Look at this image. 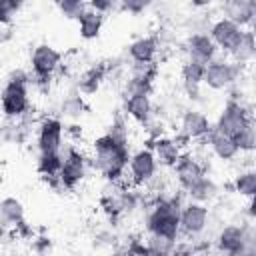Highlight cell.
<instances>
[{
    "mask_svg": "<svg viewBox=\"0 0 256 256\" xmlns=\"http://www.w3.org/2000/svg\"><path fill=\"white\" fill-rule=\"evenodd\" d=\"M186 194L190 198V202H198V204H206V202H212L218 194V186L212 178H208L206 174L200 176L190 188H186Z\"/></svg>",
    "mask_w": 256,
    "mask_h": 256,
    "instance_id": "obj_23",
    "label": "cell"
},
{
    "mask_svg": "<svg viewBox=\"0 0 256 256\" xmlns=\"http://www.w3.org/2000/svg\"><path fill=\"white\" fill-rule=\"evenodd\" d=\"M62 60V54L50 46V44H38L32 50L30 56V66H32V76L36 82H48L50 76L58 70Z\"/></svg>",
    "mask_w": 256,
    "mask_h": 256,
    "instance_id": "obj_7",
    "label": "cell"
},
{
    "mask_svg": "<svg viewBox=\"0 0 256 256\" xmlns=\"http://www.w3.org/2000/svg\"><path fill=\"white\" fill-rule=\"evenodd\" d=\"M212 130V124L208 116L200 110H186L180 120V132L186 140H200L206 138L208 132Z\"/></svg>",
    "mask_w": 256,
    "mask_h": 256,
    "instance_id": "obj_15",
    "label": "cell"
},
{
    "mask_svg": "<svg viewBox=\"0 0 256 256\" xmlns=\"http://www.w3.org/2000/svg\"><path fill=\"white\" fill-rule=\"evenodd\" d=\"M0 106H2L4 116H8V118H20L28 110V106H30L28 84L6 80V84H4V88L0 92Z\"/></svg>",
    "mask_w": 256,
    "mask_h": 256,
    "instance_id": "obj_6",
    "label": "cell"
},
{
    "mask_svg": "<svg viewBox=\"0 0 256 256\" xmlns=\"http://www.w3.org/2000/svg\"><path fill=\"white\" fill-rule=\"evenodd\" d=\"M150 150H152V154L160 166H174L178 162V158L182 156L178 138H168V136L154 138Z\"/></svg>",
    "mask_w": 256,
    "mask_h": 256,
    "instance_id": "obj_17",
    "label": "cell"
},
{
    "mask_svg": "<svg viewBox=\"0 0 256 256\" xmlns=\"http://www.w3.org/2000/svg\"><path fill=\"white\" fill-rule=\"evenodd\" d=\"M172 256H196V250L190 244H176Z\"/></svg>",
    "mask_w": 256,
    "mask_h": 256,
    "instance_id": "obj_37",
    "label": "cell"
},
{
    "mask_svg": "<svg viewBox=\"0 0 256 256\" xmlns=\"http://www.w3.org/2000/svg\"><path fill=\"white\" fill-rule=\"evenodd\" d=\"M0 224L4 226H22L24 224V206L18 198L8 196L0 200Z\"/></svg>",
    "mask_w": 256,
    "mask_h": 256,
    "instance_id": "obj_25",
    "label": "cell"
},
{
    "mask_svg": "<svg viewBox=\"0 0 256 256\" xmlns=\"http://www.w3.org/2000/svg\"><path fill=\"white\" fill-rule=\"evenodd\" d=\"M22 8V2L16 0H0V24H10L12 16Z\"/></svg>",
    "mask_w": 256,
    "mask_h": 256,
    "instance_id": "obj_34",
    "label": "cell"
},
{
    "mask_svg": "<svg viewBox=\"0 0 256 256\" xmlns=\"http://www.w3.org/2000/svg\"><path fill=\"white\" fill-rule=\"evenodd\" d=\"M102 24H104V14H100V12H96L88 6L78 16V30H80V36L84 40H94L100 34Z\"/></svg>",
    "mask_w": 256,
    "mask_h": 256,
    "instance_id": "obj_24",
    "label": "cell"
},
{
    "mask_svg": "<svg viewBox=\"0 0 256 256\" xmlns=\"http://www.w3.org/2000/svg\"><path fill=\"white\" fill-rule=\"evenodd\" d=\"M234 56V62L238 64H248L254 56H256V40H254V30H244L240 44L236 46V50L230 54Z\"/></svg>",
    "mask_w": 256,
    "mask_h": 256,
    "instance_id": "obj_27",
    "label": "cell"
},
{
    "mask_svg": "<svg viewBox=\"0 0 256 256\" xmlns=\"http://www.w3.org/2000/svg\"><path fill=\"white\" fill-rule=\"evenodd\" d=\"M84 110H86V102H84L82 94H80L76 88L70 90V92L64 96L62 104H60V112H62V116H66V118H70V120L80 118V116L84 114Z\"/></svg>",
    "mask_w": 256,
    "mask_h": 256,
    "instance_id": "obj_26",
    "label": "cell"
},
{
    "mask_svg": "<svg viewBox=\"0 0 256 256\" xmlns=\"http://www.w3.org/2000/svg\"><path fill=\"white\" fill-rule=\"evenodd\" d=\"M204 70H206V66L200 62H194V60H186L182 66V84H184L188 98H192V100H198V96H200V84L204 80Z\"/></svg>",
    "mask_w": 256,
    "mask_h": 256,
    "instance_id": "obj_20",
    "label": "cell"
},
{
    "mask_svg": "<svg viewBox=\"0 0 256 256\" xmlns=\"http://www.w3.org/2000/svg\"><path fill=\"white\" fill-rule=\"evenodd\" d=\"M106 72H108V66L106 64H96V66H90L88 70H84L78 78V84H76V90L80 94H94L100 84L104 82L106 78Z\"/></svg>",
    "mask_w": 256,
    "mask_h": 256,
    "instance_id": "obj_22",
    "label": "cell"
},
{
    "mask_svg": "<svg viewBox=\"0 0 256 256\" xmlns=\"http://www.w3.org/2000/svg\"><path fill=\"white\" fill-rule=\"evenodd\" d=\"M180 208H182V204L178 202V198L158 200L146 216L148 234H158V236L178 240V236H180Z\"/></svg>",
    "mask_w": 256,
    "mask_h": 256,
    "instance_id": "obj_2",
    "label": "cell"
},
{
    "mask_svg": "<svg viewBox=\"0 0 256 256\" xmlns=\"http://www.w3.org/2000/svg\"><path fill=\"white\" fill-rule=\"evenodd\" d=\"M88 8H92V10H96V12H100V14H104V16H106V12L114 10V8H116V4H114V2H110V0H92V2L88 4Z\"/></svg>",
    "mask_w": 256,
    "mask_h": 256,
    "instance_id": "obj_36",
    "label": "cell"
},
{
    "mask_svg": "<svg viewBox=\"0 0 256 256\" xmlns=\"http://www.w3.org/2000/svg\"><path fill=\"white\" fill-rule=\"evenodd\" d=\"M250 122H252L250 110H248L240 100L230 98V100L224 104V108H222V112H220V116H218L214 128L220 130L222 134L234 138V136H236L244 126H248Z\"/></svg>",
    "mask_w": 256,
    "mask_h": 256,
    "instance_id": "obj_5",
    "label": "cell"
},
{
    "mask_svg": "<svg viewBox=\"0 0 256 256\" xmlns=\"http://www.w3.org/2000/svg\"><path fill=\"white\" fill-rule=\"evenodd\" d=\"M126 168L130 170V180L134 184H146L156 176L158 162L150 148H140L134 154H130Z\"/></svg>",
    "mask_w": 256,
    "mask_h": 256,
    "instance_id": "obj_10",
    "label": "cell"
},
{
    "mask_svg": "<svg viewBox=\"0 0 256 256\" xmlns=\"http://www.w3.org/2000/svg\"><path fill=\"white\" fill-rule=\"evenodd\" d=\"M118 6H120V10H124V12L140 14V12H144V10L150 6V2H146V0H124V2H120Z\"/></svg>",
    "mask_w": 256,
    "mask_h": 256,
    "instance_id": "obj_35",
    "label": "cell"
},
{
    "mask_svg": "<svg viewBox=\"0 0 256 256\" xmlns=\"http://www.w3.org/2000/svg\"><path fill=\"white\" fill-rule=\"evenodd\" d=\"M12 38V26L10 24H0V42H6Z\"/></svg>",
    "mask_w": 256,
    "mask_h": 256,
    "instance_id": "obj_38",
    "label": "cell"
},
{
    "mask_svg": "<svg viewBox=\"0 0 256 256\" xmlns=\"http://www.w3.org/2000/svg\"><path fill=\"white\" fill-rule=\"evenodd\" d=\"M244 34V28L236 26L234 22H230L228 18H218L212 26H210V40L214 42V46L226 54H232L236 50V46L240 44Z\"/></svg>",
    "mask_w": 256,
    "mask_h": 256,
    "instance_id": "obj_9",
    "label": "cell"
},
{
    "mask_svg": "<svg viewBox=\"0 0 256 256\" xmlns=\"http://www.w3.org/2000/svg\"><path fill=\"white\" fill-rule=\"evenodd\" d=\"M64 126L58 118H44L38 126V154H58L62 150Z\"/></svg>",
    "mask_w": 256,
    "mask_h": 256,
    "instance_id": "obj_12",
    "label": "cell"
},
{
    "mask_svg": "<svg viewBox=\"0 0 256 256\" xmlns=\"http://www.w3.org/2000/svg\"><path fill=\"white\" fill-rule=\"evenodd\" d=\"M158 52V38L156 36H142L136 38L128 46V54L134 64H152Z\"/></svg>",
    "mask_w": 256,
    "mask_h": 256,
    "instance_id": "obj_19",
    "label": "cell"
},
{
    "mask_svg": "<svg viewBox=\"0 0 256 256\" xmlns=\"http://www.w3.org/2000/svg\"><path fill=\"white\" fill-rule=\"evenodd\" d=\"M254 234V228L250 224H228L224 226L216 236V246L226 256H236L248 242V238Z\"/></svg>",
    "mask_w": 256,
    "mask_h": 256,
    "instance_id": "obj_8",
    "label": "cell"
},
{
    "mask_svg": "<svg viewBox=\"0 0 256 256\" xmlns=\"http://www.w3.org/2000/svg\"><path fill=\"white\" fill-rule=\"evenodd\" d=\"M234 190L240 196H246L248 200L254 198L256 194V172L254 170H244L234 178Z\"/></svg>",
    "mask_w": 256,
    "mask_h": 256,
    "instance_id": "obj_30",
    "label": "cell"
},
{
    "mask_svg": "<svg viewBox=\"0 0 256 256\" xmlns=\"http://www.w3.org/2000/svg\"><path fill=\"white\" fill-rule=\"evenodd\" d=\"M224 10V18H228L230 22H234L236 26L244 28L254 24L256 18V2L254 0H228L222 4Z\"/></svg>",
    "mask_w": 256,
    "mask_h": 256,
    "instance_id": "obj_16",
    "label": "cell"
},
{
    "mask_svg": "<svg viewBox=\"0 0 256 256\" xmlns=\"http://www.w3.org/2000/svg\"><path fill=\"white\" fill-rule=\"evenodd\" d=\"M86 6L88 4H84L82 0H58L56 2V8L60 10V14L70 20H78V16L86 10Z\"/></svg>",
    "mask_w": 256,
    "mask_h": 256,
    "instance_id": "obj_33",
    "label": "cell"
},
{
    "mask_svg": "<svg viewBox=\"0 0 256 256\" xmlns=\"http://www.w3.org/2000/svg\"><path fill=\"white\" fill-rule=\"evenodd\" d=\"M2 238H4V224H0V242H2Z\"/></svg>",
    "mask_w": 256,
    "mask_h": 256,
    "instance_id": "obj_40",
    "label": "cell"
},
{
    "mask_svg": "<svg viewBox=\"0 0 256 256\" xmlns=\"http://www.w3.org/2000/svg\"><path fill=\"white\" fill-rule=\"evenodd\" d=\"M60 152H62V166L58 172V184L62 188L72 190L84 180L86 170H88V160L80 150H76L72 146H68L66 150L62 146Z\"/></svg>",
    "mask_w": 256,
    "mask_h": 256,
    "instance_id": "obj_4",
    "label": "cell"
},
{
    "mask_svg": "<svg viewBox=\"0 0 256 256\" xmlns=\"http://www.w3.org/2000/svg\"><path fill=\"white\" fill-rule=\"evenodd\" d=\"M236 148L238 152H252L256 146V136H254V122H250L248 126H244L236 136H234Z\"/></svg>",
    "mask_w": 256,
    "mask_h": 256,
    "instance_id": "obj_32",
    "label": "cell"
},
{
    "mask_svg": "<svg viewBox=\"0 0 256 256\" xmlns=\"http://www.w3.org/2000/svg\"><path fill=\"white\" fill-rule=\"evenodd\" d=\"M124 112L138 124H148L152 118L150 92H126L124 94Z\"/></svg>",
    "mask_w": 256,
    "mask_h": 256,
    "instance_id": "obj_14",
    "label": "cell"
},
{
    "mask_svg": "<svg viewBox=\"0 0 256 256\" xmlns=\"http://www.w3.org/2000/svg\"><path fill=\"white\" fill-rule=\"evenodd\" d=\"M118 256H138V254H134V252H130V248H124L122 252H118Z\"/></svg>",
    "mask_w": 256,
    "mask_h": 256,
    "instance_id": "obj_39",
    "label": "cell"
},
{
    "mask_svg": "<svg viewBox=\"0 0 256 256\" xmlns=\"http://www.w3.org/2000/svg\"><path fill=\"white\" fill-rule=\"evenodd\" d=\"M106 136H108L110 140H114L116 144L128 146V126H126V122H124L122 116H116V118L112 120V124H110L108 130H106Z\"/></svg>",
    "mask_w": 256,
    "mask_h": 256,
    "instance_id": "obj_31",
    "label": "cell"
},
{
    "mask_svg": "<svg viewBox=\"0 0 256 256\" xmlns=\"http://www.w3.org/2000/svg\"><path fill=\"white\" fill-rule=\"evenodd\" d=\"M242 68H244V64L230 62L226 58H214L212 62L206 64L202 84H206L212 90H226L240 80Z\"/></svg>",
    "mask_w": 256,
    "mask_h": 256,
    "instance_id": "obj_3",
    "label": "cell"
},
{
    "mask_svg": "<svg viewBox=\"0 0 256 256\" xmlns=\"http://www.w3.org/2000/svg\"><path fill=\"white\" fill-rule=\"evenodd\" d=\"M60 166H62V152H58V154H38L36 168L44 178H50V180L58 182Z\"/></svg>",
    "mask_w": 256,
    "mask_h": 256,
    "instance_id": "obj_29",
    "label": "cell"
},
{
    "mask_svg": "<svg viewBox=\"0 0 256 256\" xmlns=\"http://www.w3.org/2000/svg\"><path fill=\"white\" fill-rule=\"evenodd\" d=\"M208 146L212 148V152L220 158V160H234L238 156V148H236V142L234 138L222 134L220 130H216L212 126V130L208 132Z\"/></svg>",
    "mask_w": 256,
    "mask_h": 256,
    "instance_id": "obj_21",
    "label": "cell"
},
{
    "mask_svg": "<svg viewBox=\"0 0 256 256\" xmlns=\"http://www.w3.org/2000/svg\"><path fill=\"white\" fill-rule=\"evenodd\" d=\"M184 50L188 54V60H194V62H200V64H208L216 58L218 54V48L214 46V42L210 40L208 34L204 32H194L186 38V44H184Z\"/></svg>",
    "mask_w": 256,
    "mask_h": 256,
    "instance_id": "obj_13",
    "label": "cell"
},
{
    "mask_svg": "<svg viewBox=\"0 0 256 256\" xmlns=\"http://www.w3.org/2000/svg\"><path fill=\"white\" fill-rule=\"evenodd\" d=\"M144 246H146L148 256H172L176 240L166 238V236H158V234H148Z\"/></svg>",
    "mask_w": 256,
    "mask_h": 256,
    "instance_id": "obj_28",
    "label": "cell"
},
{
    "mask_svg": "<svg viewBox=\"0 0 256 256\" xmlns=\"http://www.w3.org/2000/svg\"><path fill=\"white\" fill-rule=\"evenodd\" d=\"M210 220V212L204 204L188 202L180 208V232L186 236H200Z\"/></svg>",
    "mask_w": 256,
    "mask_h": 256,
    "instance_id": "obj_11",
    "label": "cell"
},
{
    "mask_svg": "<svg viewBox=\"0 0 256 256\" xmlns=\"http://www.w3.org/2000/svg\"><path fill=\"white\" fill-rule=\"evenodd\" d=\"M128 146L116 144L114 140H110L106 134H102L100 138L94 140V156H92V164L94 168L106 178V180H118L126 166H128Z\"/></svg>",
    "mask_w": 256,
    "mask_h": 256,
    "instance_id": "obj_1",
    "label": "cell"
},
{
    "mask_svg": "<svg viewBox=\"0 0 256 256\" xmlns=\"http://www.w3.org/2000/svg\"><path fill=\"white\" fill-rule=\"evenodd\" d=\"M172 168H174V174H176L178 184H180L184 190L190 188L200 176H204L202 164H200L194 156H190V154H182V156L178 158V162H176Z\"/></svg>",
    "mask_w": 256,
    "mask_h": 256,
    "instance_id": "obj_18",
    "label": "cell"
}]
</instances>
